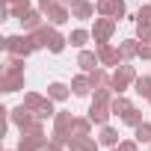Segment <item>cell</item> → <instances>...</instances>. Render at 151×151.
Wrapping results in <instances>:
<instances>
[{
	"label": "cell",
	"mask_w": 151,
	"mask_h": 151,
	"mask_svg": "<svg viewBox=\"0 0 151 151\" xmlns=\"http://www.w3.org/2000/svg\"><path fill=\"white\" fill-rule=\"evenodd\" d=\"M24 107H30L33 113H36V119H53L56 116V110H53V98L50 95H39V92H27L24 95Z\"/></svg>",
	"instance_id": "obj_1"
},
{
	"label": "cell",
	"mask_w": 151,
	"mask_h": 151,
	"mask_svg": "<svg viewBox=\"0 0 151 151\" xmlns=\"http://www.w3.org/2000/svg\"><path fill=\"white\" fill-rule=\"evenodd\" d=\"M136 77H139L136 68H133V65H127V62H122V65H119V68H113V74H110V86H113V92H116V95H124V89H127Z\"/></svg>",
	"instance_id": "obj_2"
},
{
	"label": "cell",
	"mask_w": 151,
	"mask_h": 151,
	"mask_svg": "<svg viewBox=\"0 0 151 151\" xmlns=\"http://www.w3.org/2000/svg\"><path fill=\"white\" fill-rule=\"evenodd\" d=\"M3 50L12 53V56H30L36 50V45H33L30 33H21V36H6L3 39Z\"/></svg>",
	"instance_id": "obj_3"
},
{
	"label": "cell",
	"mask_w": 151,
	"mask_h": 151,
	"mask_svg": "<svg viewBox=\"0 0 151 151\" xmlns=\"http://www.w3.org/2000/svg\"><path fill=\"white\" fill-rule=\"evenodd\" d=\"M71 133H74V116L68 110H56V116H53V139L68 142Z\"/></svg>",
	"instance_id": "obj_4"
},
{
	"label": "cell",
	"mask_w": 151,
	"mask_h": 151,
	"mask_svg": "<svg viewBox=\"0 0 151 151\" xmlns=\"http://www.w3.org/2000/svg\"><path fill=\"white\" fill-rule=\"evenodd\" d=\"M116 27H119V21H116V18L98 15V18H95V24H92V39H95V45H98V42H110V39H113V33H116Z\"/></svg>",
	"instance_id": "obj_5"
},
{
	"label": "cell",
	"mask_w": 151,
	"mask_h": 151,
	"mask_svg": "<svg viewBox=\"0 0 151 151\" xmlns=\"http://www.w3.org/2000/svg\"><path fill=\"white\" fill-rule=\"evenodd\" d=\"M95 50H98V59H101V65H104V68H119V65L124 62L122 50H119V47H113L110 42H98V45H95Z\"/></svg>",
	"instance_id": "obj_6"
},
{
	"label": "cell",
	"mask_w": 151,
	"mask_h": 151,
	"mask_svg": "<svg viewBox=\"0 0 151 151\" xmlns=\"http://www.w3.org/2000/svg\"><path fill=\"white\" fill-rule=\"evenodd\" d=\"M9 122H12V124H15V127H18V130L24 133V130H27V127H30V124L36 122V113H33L30 107H24V104H18L15 110H9Z\"/></svg>",
	"instance_id": "obj_7"
},
{
	"label": "cell",
	"mask_w": 151,
	"mask_h": 151,
	"mask_svg": "<svg viewBox=\"0 0 151 151\" xmlns=\"http://www.w3.org/2000/svg\"><path fill=\"white\" fill-rule=\"evenodd\" d=\"M68 151H98V139H92V133H71L68 136Z\"/></svg>",
	"instance_id": "obj_8"
},
{
	"label": "cell",
	"mask_w": 151,
	"mask_h": 151,
	"mask_svg": "<svg viewBox=\"0 0 151 151\" xmlns=\"http://www.w3.org/2000/svg\"><path fill=\"white\" fill-rule=\"evenodd\" d=\"M110 116H113V110H110L107 101H92V104H89V119H92L98 127L110 124Z\"/></svg>",
	"instance_id": "obj_9"
},
{
	"label": "cell",
	"mask_w": 151,
	"mask_h": 151,
	"mask_svg": "<svg viewBox=\"0 0 151 151\" xmlns=\"http://www.w3.org/2000/svg\"><path fill=\"white\" fill-rule=\"evenodd\" d=\"M45 145H47L45 133H21L18 139V151H42Z\"/></svg>",
	"instance_id": "obj_10"
},
{
	"label": "cell",
	"mask_w": 151,
	"mask_h": 151,
	"mask_svg": "<svg viewBox=\"0 0 151 151\" xmlns=\"http://www.w3.org/2000/svg\"><path fill=\"white\" fill-rule=\"evenodd\" d=\"M124 0H98V15H107V18H124Z\"/></svg>",
	"instance_id": "obj_11"
},
{
	"label": "cell",
	"mask_w": 151,
	"mask_h": 151,
	"mask_svg": "<svg viewBox=\"0 0 151 151\" xmlns=\"http://www.w3.org/2000/svg\"><path fill=\"white\" fill-rule=\"evenodd\" d=\"M30 9V0H3V18H24Z\"/></svg>",
	"instance_id": "obj_12"
},
{
	"label": "cell",
	"mask_w": 151,
	"mask_h": 151,
	"mask_svg": "<svg viewBox=\"0 0 151 151\" xmlns=\"http://www.w3.org/2000/svg\"><path fill=\"white\" fill-rule=\"evenodd\" d=\"M0 89H3V92L24 89V74L21 71H3V74H0Z\"/></svg>",
	"instance_id": "obj_13"
},
{
	"label": "cell",
	"mask_w": 151,
	"mask_h": 151,
	"mask_svg": "<svg viewBox=\"0 0 151 151\" xmlns=\"http://www.w3.org/2000/svg\"><path fill=\"white\" fill-rule=\"evenodd\" d=\"M98 15V3H89V0H77V3L71 6V18H77V21H89Z\"/></svg>",
	"instance_id": "obj_14"
},
{
	"label": "cell",
	"mask_w": 151,
	"mask_h": 151,
	"mask_svg": "<svg viewBox=\"0 0 151 151\" xmlns=\"http://www.w3.org/2000/svg\"><path fill=\"white\" fill-rule=\"evenodd\" d=\"M77 65H80V71H86V74H92L95 68H101V59H98V50H80L77 53Z\"/></svg>",
	"instance_id": "obj_15"
},
{
	"label": "cell",
	"mask_w": 151,
	"mask_h": 151,
	"mask_svg": "<svg viewBox=\"0 0 151 151\" xmlns=\"http://www.w3.org/2000/svg\"><path fill=\"white\" fill-rule=\"evenodd\" d=\"M71 92L77 95V98H86L89 92H95V86H92V77L83 71V74H77V77L71 80Z\"/></svg>",
	"instance_id": "obj_16"
},
{
	"label": "cell",
	"mask_w": 151,
	"mask_h": 151,
	"mask_svg": "<svg viewBox=\"0 0 151 151\" xmlns=\"http://www.w3.org/2000/svg\"><path fill=\"white\" fill-rule=\"evenodd\" d=\"M45 18H47L53 27H59V24H65V21L71 18V9H68L65 3H56L53 9H47V12H45Z\"/></svg>",
	"instance_id": "obj_17"
},
{
	"label": "cell",
	"mask_w": 151,
	"mask_h": 151,
	"mask_svg": "<svg viewBox=\"0 0 151 151\" xmlns=\"http://www.w3.org/2000/svg\"><path fill=\"white\" fill-rule=\"evenodd\" d=\"M21 24H24V33H33V30H39L42 24H45V12L42 9H30L24 18H18Z\"/></svg>",
	"instance_id": "obj_18"
},
{
	"label": "cell",
	"mask_w": 151,
	"mask_h": 151,
	"mask_svg": "<svg viewBox=\"0 0 151 151\" xmlns=\"http://www.w3.org/2000/svg\"><path fill=\"white\" fill-rule=\"evenodd\" d=\"M65 45H68V36H62V33L53 27V30H50V39H47V50H50V53H62Z\"/></svg>",
	"instance_id": "obj_19"
},
{
	"label": "cell",
	"mask_w": 151,
	"mask_h": 151,
	"mask_svg": "<svg viewBox=\"0 0 151 151\" xmlns=\"http://www.w3.org/2000/svg\"><path fill=\"white\" fill-rule=\"evenodd\" d=\"M119 50H122L124 62H127V59H139V39H124V42H119Z\"/></svg>",
	"instance_id": "obj_20"
},
{
	"label": "cell",
	"mask_w": 151,
	"mask_h": 151,
	"mask_svg": "<svg viewBox=\"0 0 151 151\" xmlns=\"http://www.w3.org/2000/svg\"><path fill=\"white\" fill-rule=\"evenodd\" d=\"M110 110H113V116H127L130 110H133V104H130V98H124V95H116L113 101H110Z\"/></svg>",
	"instance_id": "obj_21"
},
{
	"label": "cell",
	"mask_w": 151,
	"mask_h": 151,
	"mask_svg": "<svg viewBox=\"0 0 151 151\" xmlns=\"http://www.w3.org/2000/svg\"><path fill=\"white\" fill-rule=\"evenodd\" d=\"M98 142H101V145H107V148H116L122 139H119V130H116V127L104 124V127H101V136H98Z\"/></svg>",
	"instance_id": "obj_22"
},
{
	"label": "cell",
	"mask_w": 151,
	"mask_h": 151,
	"mask_svg": "<svg viewBox=\"0 0 151 151\" xmlns=\"http://www.w3.org/2000/svg\"><path fill=\"white\" fill-rule=\"evenodd\" d=\"M89 39H92V33H89V30H71V36H68V45H71V47H80V50H83Z\"/></svg>",
	"instance_id": "obj_23"
},
{
	"label": "cell",
	"mask_w": 151,
	"mask_h": 151,
	"mask_svg": "<svg viewBox=\"0 0 151 151\" xmlns=\"http://www.w3.org/2000/svg\"><path fill=\"white\" fill-rule=\"evenodd\" d=\"M47 95H50L53 101H65V98L71 95V86H65V83H59V80H56V83H50V86H47Z\"/></svg>",
	"instance_id": "obj_24"
},
{
	"label": "cell",
	"mask_w": 151,
	"mask_h": 151,
	"mask_svg": "<svg viewBox=\"0 0 151 151\" xmlns=\"http://www.w3.org/2000/svg\"><path fill=\"white\" fill-rule=\"evenodd\" d=\"M133 89H136V95L151 98V74H145V77H136V80H133Z\"/></svg>",
	"instance_id": "obj_25"
},
{
	"label": "cell",
	"mask_w": 151,
	"mask_h": 151,
	"mask_svg": "<svg viewBox=\"0 0 151 151\" xmlns=\"http://www.w3.org/2000/svg\"><path fill=\"white\" fill-rule=\"evenodd\" d=\"M133 130H136V136H133V139H136L139 145H142V142H145V145H151V122H142V124H139V127H133Z\"/></svg>",
	"instance_id": "obj_26"
},
{
	"label": "cell",
	"mask_w": 151,
	"mask_h": 151,
	"mask_svg": "<svg viewBox=\"0 0 151 151\" xmlns=\"http://www.w3.org/2000/svg\"><path fill=\"white\" fill-rule=\"evenodd\" d=\"M89 77H92V86H95V89H98V86H110V71H107V68H95Z\"/></svg>",
	"instance_id": "obj_27"
},
{
	"label": "cell",
	"mask_w": 151,
	"mask_h": 151,
	"mask_svg": "<svg viewBox=\"0 0 151 151\" xmlns=\"http://www.w3.org/2000/svg\"><path fill=\"white\" fill-rule=\"evenodd\" d=\"M92 124H95V122H92L89 116H86V119H83V116H74V133H92Z\"/></svg>",
	"instance_id": "obj_28"
},
{
	"label": "cell",
	"mask_w": 151,
	"mask_h": 151,
	"mask_svg": "<svg viewBox=\"0 0 151 151\" xmlns=\"http://www.w3.org/2000/svg\"><path fill=\"white\" fill-rule=\"evenodd\" d=\"M136 39L151 42V21H136Z\"/></svg>",
	"instance_id": "obj_29"
},
{
	"label": "cell",
	"mask_w": 151,
	"mask_h": 151,
	"mask_svg": "<svg viewBox=\"0 0 151 151\" xmlns=\"http://www.w3.org/2000/svg\"><path fill=\"white\" fill-rule=\"evenodd\" d=\"M122 122H124L127 127H139V124H142V113H139V110L133 107V110H130L127 116H122Z\"/></svg>",
	"instance_id": "obj_30"
},
{
	"label": "cell",
	"mask_w": 151,
	"mask_h": 151,
	"mask_svg": "<svg viewBox=\"0 0 151 151\" xmlns=\"http://www.w3.org/2000/svg\"><path fill=\"white\" fill-rule=\"evenodd\" d=\"M65 148H68V145H65L62 139H53V136H50V139H47V145H45L42 151H65Z\"/></svg>",
	"instance_id": "obj_31"
},
{
	"label": "cell",
	"mask_w": 151,
	"mask_h": 151,
	"mask_svg": "<svg viewBox=\"0 0 151 151\" xmlns=\"http://www.w3.org/2000/svg\"><path fill=\"white\" fill-rule=\"evenodd\" d=\"M119 148H122V151H139V142H136V139H122Z\"/></svg>",
	"instance_id": "obj_32"
},
{
	"label": "cell",
	"mask_w": 151,
	"mask_h": 151,
	"mask_svg": "<svg viewBox=\"0 0 151 151\" xmlns=\"http://www.w3.org/2000/svg\"><path fill=\"white\" fill-rule=\"evenodd\" d=\"M139 59H151V42H139Z\"/></svg>",
	"instance_id": "obj_33"
},
{
	"label": "cell",
	"mask_w": 151,
	"mask_h": 151,
	"mask_svg": "<svg viewBox=\"0 0 151 151\" xmlns=\"http://www.w3.org/2000/svg\"><path fill=\"white\" fill-rule=\"evenodd\" d=\"M136 21H151V6H139V12H136Z\"/></svg>",
	"instance_id": "obj_34"
},
{
	"label": "cell",
	"mask_w": 151,
	"mask_h": 151,
	"mask_svg": "<svg viewBox=\"0 0 151 151\" xmlns=\"http://www.w3.org/2000/svg\"><path fill=\"white\" fill-rule=\"evenodd\" d=\"M56 3H62V0H39V9H42V12H47V9H53Z\"/></svg>",
	"instance_id": "obj_35"
},
{
	"label": "cell",
	"mask_w": 151,
	"mask_h": 151,
	"mask_svg": "<svg viewBox=\"0 0 151 151\" xmlns=\"http://www.w3.org/2000/svg\"><path fill=\"white\" fill-rule=\"evenodd\" d=\"M62 3H65V6H68V9H71V6H74V3H77V0H62Z\"/></svg>",
	"instance_id": "obj_36"
},
{
	"label": "cell",
	"mask_w": 151,
	"mask_h": 151,
	"mask_svg": "<svg viewBox=\"0 0 151 151\" xmlns=\"http://www.w3.org/2000/svg\"><path fill=\"white\" fill-rule=\"evenodd\" d=\"M110 151H122V148H119V145H116V148H110Z\"/></svg>",
	"instance_id": "obj_37"
},
{
	"label": "cell",
	"mask_w": 151,
	"mask_h": 151,
	"mask_svg": "<svg viewBox=\"0 0 151 151\" xmlns=\"http://www.w3.org/2000/svg\"><path fill=\"white\" fill-rule=\"evenodd\" d=\"M148 104H151V98H148Z\"/></svg>",
	"instance_id": "obj_38"
}]
</instances>
